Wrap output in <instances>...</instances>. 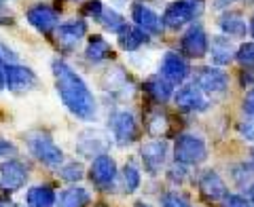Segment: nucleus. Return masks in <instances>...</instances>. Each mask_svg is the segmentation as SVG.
Listing matches in <instances>:
<instances>
[{"instance_id": "obj_1", "label": "nucleus", "mask_w": 254, "mask_h": 207, "mask_svg": "<svg viewBox=\"0 0 254 207\" xmlns=\"http://www.w3.org/2000/svg\"><path fill=\"white\" fill-rule=\"evenodd\" d=\"M55 89L70 112L83 121H91L95 116V98L87 83L78 76L66 61H53Z\"/></svg>"}, {"instance_id": "obj_2", "label": "nucleus", "mask_w": 254, "mask_h": 207, "mask_svg": "<svg viewBox=\"0 0 254 207\" xmlns=\"http://www.w3.org/2000/svg\"><path fill=\"white\" fill-rule=\"evenodd\" d=\"M174 156L180 165H199L208 158V146L195 133H182L174 144Z\"/></svg>"}, {"instance_id": "obj_3", "label": "nucleus", "mask_w": 254, "mask_h": 207, "mask_svg": "<svg viewBox=\"0 0 254 207\" xmlns=\"http://www.w3.org/2000/svg\"><path fill=\"white\" fill-rule=\"evenodd\" d=\"M201 11H203V0H176L165 9L161 19L168 28L178 30L193 17H197Z\"/></svg>"}, {"instance_id": "obj_4", "label": "nucleus", "mask_w": 254, "mask_h": 207, "mask_svg": "<svg viewBox=\"0 0 254 207\" xmlns=\"http://www.w3.org/2000/svg\"><path fill=\"white\" fill-rule=\"evenodd\" d=\"M28 148L38 161H43L49 167H58L64 161V153L62 148L45 133H32L28 135Z\"/></svg>"}, {"instance_id": "obj_5", "label": "nucleus", "mask_w": 254, "mask_h": 207, "mask_svg": "<svg viewBox=\"0 0 254 207\" xmlns=\"http://www.w3.org/2000/svg\"><path fill=\"white\" fill-rule=\"evenodd\" d=\"M174 104H176L180 110H187V112H203V110L210 106L205 93L197 85H182L180 89L174 93Z\"/></svg>"}, {"instance_id": "obj_6", "label": "nucleus", "mask_w": 254, "mask_h": 207, "mask_svg": "<svg viewBox=\"0 0 254 207\" xmlns=\"http://www.w3.org/2000/svg\"><path fill=\"white\" fill-rule=\"evenodd\" d=\"M180 49H182V53L189 55V57H193V59L203 57V55L210 51L208 34L203 32V28L201 26H190L185 32V36L180 38Z\"/></svg>"}, {"instance_id": "obj_7", "label": "nucleus", "mask_w": 254, "mask_h": 207, "mask_svg": "<svg viewBox=\"0 0 254 207\" xmlns=\"http://www.w3.org/2000/svg\"><path fill=\"white\" fill-rule=\"evenodd\" d=\"M110 129H113V135L117 138L119 144H129L138 135L136 118H133L131 112H127V110H119V112L110 116Z\"/></svg>"}, {"instance_id": "obj_8", "label": "nucleus", "mask_w": 254, "mask_h": 207, "mask_svg": "<svg viewBox=\"0 0 254 207\" xmlns=\"http://www.w3.org/2000/svg\"><path fill=\"white\" fill-rule=\"evenodd\" d=\"M142 155V163H144V169L150 173V176H157L161 171V167L165 163V156H168V144L161 140H153L146 142L140 150Z\"/></svg>"}, {"instance_id": "obj_9", "label": "nucleus", "mask_w": 254, "mask_h": 207, "mask_svg": "<svg viewBox=\"0 0 254 207\" xmlns=\"http://www.w3.org/2000/svg\"><path fill=\"white\" fill-rule=\"evenodd\" d=\"M117 176V163L108 155H100L93 158V163L89 167V178L95 186L108 188L113 184V180Z\"/></svg>"}, {"instance_id": "obj_10", "label": "nucleus", "mask_w": 254, "mask_h": 207, "mask_svg": "<svg viewBox=\"0 0 254 207\" xmlns=\"http://www.w3.org/2000/svg\"><path fill=\"white\" fill-rule=\"evenodd\" d=\"M110 146V140L104 131H83L81 138L76 142V150L81 153L83 156H93V155H106V150Z\"/></svg>"}, {"instance_id": "obj_11", "label": "nucleus", "mask_w": 254, "mask_h": 207, "mask_svg": "<svg viewBox=\"0 0 254 207\" xmlns=\"http://www.w3.org/2000/svg\"><path fill=\"white\" fill-rule=\"evenodd\" d=\"M26 178H28V169L26 165L19 163V161H6L0 165V186L4 190H19L23 184H26Z\"/></svg>"}, {"instance_id": "obj_12", "label": "nucleus", "mask_w": 254, "mask_h": 207, "mask_svg": "<svg viewBox=\"0 0 254 207\" xmlns=\"http://www.w3.org/2000/svg\"><path fill=\"white\" fill-rule=\"evenodd\" d=\"M195 85L203 93H222L229 87V76L218 68H201L195 76Z\"/></svg>"}, {"instance_id": "obj_13", "label": "nucleus", "mask_w": 254, "mask_h": 207, "mask_svg": "<svg viewBox=\"0 0 254 207\" xmlns=\"http://www.w3.org/2000/svg\"><path fill=\"white\" fill-rule=\"evenodd\" d=\"M30 26H34L43 34H51L53 30H58V13L47 4H36L26 13Z\"/></svg>"}, {"instance_id": "obj_14", "label": "nucleus", "mask_w": 254, "mask_h": 207, "mask_svg": "<svg viewBox=\"0 0 254 207\" xmlns=\"http://www.w3.org/2000/svg\"><path fill=\"white\" fill-rule=\"evenodd\" d=\"M161 76L168 78L172 85L182 83V81H185V78L189 76V66H187V61L182 59L178 53L168 51V53L163 55V59H161Z\"/></svg>"}, {"instance_id": "obj_15", "label": "nucleus", "mask_w": 254, "mask_h": 207, "mask_svg": "<svg viewBox=\"0 0 254 207\" xmlns=\"http://www.w3.org/2000/svg\"><path fill=\"white\" fill-rule=\"evenodd\" d=\"M87 32V23L83 19H72L58 26L55 30V38H58V45L64 47V49H72V47L81 41Z\"/></svg>"}, {"instance_id": "obj_16", "label": "nucleus", "mask_w": 254, "mask_h": 207, "mask_svg": "<svg viewBox=\"0 0 254 207\" xmlns=\"http://www.w3.org/2000/svg\"><path fill=\"white\" fill-rule=\"evenodd\" d=\"M131 19L136 21V26L140 30L148 32V34H159L163 28V19L159 17L153 9H148V6L142 4V2L131 6Z\"/></svg>"}, {"instance_id": "obj_17", "label": "nucleus", "mask_w": 254, "mask_h": 207, "mask_svg": "<svg viewBox=\"0 0 254 207\" xmlns=\"http://www.w3.org/2000/svg\"><path fill=\"white\" fill-rule=\"evenodd\" d=\"M36 83V74L26 66H17V63H9L6 66V87L13 91L30 89Z\"/></svg>"}, {"instance_id": "obj_18", "label": "nucleus", "mask_w": 254, "mask_h": 207, "mask_svg": "<svg viewBox=\"0 0 254 207\" xmlns=\"http://www.w3.org/2000/svg\"><path fill=\"white\" fill-rule=\"evenodd\" d=\"M199 190L205 199L210 201H218V199H225L227 197V184L216 171H205L203 176L199 178Z\"/></svg>"}, {"instance_id": "obj_19", "label": "nucleus", "mask_w": 254, "mask_h": 207, "mask_svg": "<svg viewBox=\"0 0 254 207\" xmlns=\"http://www.w3.org/2000/svg\"><path fill=\"white\" fill-rule=\"evenodd\" d=\"M210 55H212L214 63H218V66H227V63L233 61V57L237 55V49L233 47V43H231V38H229V36L218 34V36L212 38Z\"/></svg>"}, {"instance_id": "obj_20", "label": "nucleus", "mask_w": 254, "mask_h": 207, "mask_svg": "<svg viewBox=\"0 0 254 207\" xmlns=\"http://www.w3.org/2000/svg\"><path fill=\"white\" fill-rule=\"evenodd\" d=\"M144 43H146V32L140 30L138 26H127L125 23L121 32H119V45H121L125 51H136Z\"/></svg>"}, {"instance_id": "obj_21", "label": "nucleus", "mask_w": 254, "mask_h": 207, "mask_svg": "<svg viewBox=\"0 0 254 207\" xmlns=\"http://www.w3.org/2000/svg\"><path fill=\"white\" fill-rule=\"evenodd\" d=\"M220 30L225 36H233V38H240V36H246L248 32V26H246V19L242 17L240 13H227L222 15L220 19Z\"/></svg>"}, {"instance_id": "obj_22", "label": "nucleus", "mask_w": 254, "mask_h": 207, "mask_svg": "<svg viewBox=\"0 0 254 207\" xmlns=\"http://www.w3.org/2000/svg\"><path fill=\"white\" fill-rule=\"evenodd\" d=\"M30 207H55V193L51 186H32L26 195Z\"/></svg>"}, {"instance_id": "obj_23", "label": "nucleus", "mask_w": 254, "mask_h": 207, "mask_svg": "<svg viewBox=\"0 0 254 207\" xmlns=\"http://www.w3.org/2000/svg\"><path fill=\"white\" fill-rule=\"evenodd\" d=\"M87 203H89V193H87V188L72 186V188H66L60 195L58 207H85Z\"/></svg>"}, {"instance_id": "obj_24", "label": "nucleus", "mask_w": 254, "mask_h": 207, "mask_svg": "<svg viewBox=\"0 0 254 207\" xmlns=\"http://www.w3.org/2000/svg\"><path fill=\"white\" fill-rule=\"evenodd\" d=\"M87 59H91V61H102V59H106L113 55V49H110V45L104 36H100V34H93L89 38V45H87Z\"/></svg>"}, {"instance_id": "obj_25", "label": "nucleus", "mask_w": 254, "mask_h": 207, "mask_svg": "<svg viewBox=\"0 0 254 207\" xmlns=\"http://www.w3.org/2000/svg\"><path fill=\"white\" fill-rule=\"evenodd\" d=\"M146 91L153 95V98L157 102H168L172 98V91H174V85L168 81V78L163 76H155L150 78V81L146 83Z\"/></svg>"}, {"instance_id": "obj_26", "label": "nucleus", "mask_w": 254, "mask_h": 207, "mask_svg": "<svg viewBox=\"0 0 254 207\" xmlns=\"http://www.w3.org/2000/svg\"><path fill=\"white\" fill-rule=\"evenodd\" d=\"M140 171H138V167L136 165H125V169H123V182H125V190L127 193H133V190H138L140 186Z\"/></svg>"}, {"instance_id": "obj_27", "label": "nucleus", "mask_w": 254, "mask_h": 207, "mask_svg": "<svg viewBox=\"0 0 254 207\" xmlns=\"http://www.w3.org/2000/svg\"><path fill=\"white\" fill-rule=\"evenodd\" d=\"M100 21L104 23V26L110 30V32H121V28L125 26V21L121 19V15H119L115 9H106V11H102V17H100Z\"/></svg>"}, {"instance_id": "obj_28", "label": "nucleus", "mask_w": 254, "mask_h": 207, "mask_svg": "<svg viewBox=\"0 0 254 207\" xmlns=\"http://www.w3.org/2000/svg\"><path fill=\"white\" fill-rule=\"evenodd\" d=\"M58 173H60V178L66 180V182H78V180L85 176L81 163H68V165H64Z\"/></svg>"}, {"instance_id": "obj_29", "label": "nucleus", "mask_w": 254, "mask_h": 207, "mask_svg": "<svg viewBox=\"0 0 254 207\" xmlns=\"http://www.w3.org/2000/svg\"><path fill=\"white\" fill-rule=\"evenodd\" d=\"M235 59L242 63L246 68H252L254 66V41L252 43H244L240 49H237Z\"/></svg>"}, {"instance_id": "obj_30", "label": "nucleus", "mask_w": 254, "mask_h": 207, "mask_svg": "<svg viewBox=\"0 0 254 207\" xmlns=\"http://www.w3.org/2000/svg\"><path fill=\"white\" fill-rule=\"evenodd\" d=\"M165 129H168V121H165L163 114H153L148 121V131L155 135V138H159Z\"/></svg>"}, {"instance_id": "obj_31", "label": "nucleus", "mask_w": 254, "mask_h": 207, "mask_svg": "<svg viewBox=\"0 0 254 207\" xmlns=\"http://www.w3.org/2000/svg\"><path fill=\"white\" fill-rule=\"evenodd\" d=\"M161 207H189L187 199L178 193H165L161 197Z\"/></svg>"}, {"instance_id": "obj_32", "label": "nucleus", "mask_w": 254, "mask_h": 207, "mask_svg": "<svg viewBox=\"0 0 254 207\" xmlns=\"http://www.w3.org/2000/svg\"><path fill=\"white\" fill-rule=\"evenodd\" d=\"M237 129H240V135H242L246 142H254V116L244 118Z\"/></svg>"}, {"instance_id": "obj_33", "label": "nucleus", "mask_w": 254, "mask_h": 207, "mask_svg": "<svg viewBox=\"0 0 254 207\" xmlns=\"http://www.w3.org/2000/svg\"><path fill=\"white\" fill-rule=\"evenodd\" d=\"M225 207H254V205H250L240 195H229V197H225Z\"/></svg>"}, {"instance_id": "obj_34", "label": "nucleus", "mask_w": 254, "mask_h": 207, "mask_svg": "<svg viewBox=\"0 0 254 207\" xmlns=\"http://www.w3.org/2000/svg\"><path fill=\"white\" fill-rule=\"evenodd\" d=\"M244 112L254 116V87L246 93V98H244Z\"/></svg>"}, {"instance_id": "obj_35", "label": "nucleus", "mask_w": 254, "mask_h": 207, "mask_svg": "<svg viewBox=\"0 0 254 207\" xmlns=\"http://www.w3.org/2000/svg\"><path fill=\"white\" fill-rule=\"evenodd\" d=\"M9 155H15V146L11 144V142L0 138V156H9Z\"/></svg>"}, {"instance_id": "obj_36", "label": "nucleus", "mask_w": 254, "mask_h": 207, "mask_svg": "<svg viewBox=\"0 0 254 207\" xmlns=\"http://www.w3.org/2000/svg\"><path fill=\"white\" fill-rule=\"evenodd\" d=\"M85 15H93L95 19H100V17H102V4H100V2H91V4H87Z\"/></svg>"}, {"instance_id": "obj_37", "label": "nucleus", "mask_w": 254, "mask_h": 207, "mask_svg": "<svg viewBox=\"0 0 254 207\" xmlns=\"http://www.w3.org/2000/svg\"><path fill=\"white\" fill-rule=\"evenodd\" d=\"M235 0H212V9L214 11H222V9H227L229 4H233Z\"/></svg>"}, {"instance_id": "obj_38", "label": "nucleus", "mask_w": 254, "mask_h": 207, "mask_svg": "<svg viewBox=\"0 0 254 207\" xmlns=\"http://www.w3.org/2000/svg\"><path fill=\"white\" fill-rule=\"evenodd\" d=\"M2 87H6V66L0 61V89Z\"/></svg>"}, {"instance_id": "obj_39", "label": "nucleus", "mask_w": 254, "mask_h": 207, "mask_svg": "<svg viewBox=\"0 0 254 207\" xmlns=\"http://www.w3.org/2000/svg\"><path fill=\"white\" fill-rule=\"evenodd\" d=\"M108 2H110V9H113V6H117V9H123V6H127L129 0H108Z\"/></svg>"}, {"instance_id": "obj_40", "label": "nucleus", "mask_w": 254, "mask_h": 207, "mask_svg": "<svg viewBox=\"0 0 254 207\" xmlns=\"http://www.w3.org/2000/svg\"><path fill=\"white\" fill-rule=\"evenodd\" d=\"M250 201H252V205H254V184L250 186Z\"/></svg>"}, {"instance_id": "obj_41", "label": "nucleus", "mask_w": 254, "mask_h": 207, "mask_svg": "<svg viewBox=\"0 0 254 207\" xmlns=\"http://www.w3.org/2000/svg\"><path fill=\"white\" fill-rule=\"evenodd\" d=\"M136 207H150V205H148V203H142V201H140V203H136Z\"/></svg>"}, {"instance_id": "obj_42", "label": "nucleus", "mask_w": 254, "mask_h": 207, "mask_svg": "<svg viewBox=\"0 0 254 207\" xmlns=\"http://www.w3.org/2000/svg\"><path fill=\"white\" fill-rule=\"evenodd\" d=\"M250 34L254 36V19H252V26H250Z\"/></svg>"}, {"instance_id": "obj_43", "label": "nucleus", "mask_w": 254, "mask_h": 207, "mask_svg": "<svg viewBox=\"0 0 254 207\" xmlns=\"http://www.w3.org/2000/svg\"><path fill=\"white\" fill-rule=\"evenodd\" d=\"M2 6H4V0H0V9H2Z\"/></svg>"}, {"instance_id": "obj_44", "label": "nucleus", "mask_w": 254, "mask_h": 207, "mask_svg": "<svg viewBox=\"0 0 254 207\" xmlns=\"http://www.w3.org/2000/svg\"><path fill=\"white\" fill-rule=\"evenodd\" d=\"M252 156H254V150H252Z\"/></svg>"}, {"instance_id": "obj_45", "label": "nucleus", "mask_w": 254, "mask_h": 207, "mask_svg": "<svg viewBox=\"0 0 254 207\" xmlns=\"http://www.w3.org/2000/svg\"><path fill=\"white\" fill-rule=\"evenodd\" d=\"M74 2H76V0H74Z\"/></svg>"}]
</instances>
